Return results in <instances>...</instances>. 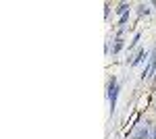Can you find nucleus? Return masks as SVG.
<instances>
[{
  "label": "nucleus",
  "instance_id": "obj_1",
  "mask_svg": "<svg viewBox=\"0 0 156 139\" xmlns=\"http://www.w3.org/2000/svg\"><path fill=\"white\" fill-rule=\"evenodd\" d=\"M152 135H154V129L150 127L148 123H140L137 127L133 129L131 139H152Z\"/></svg>",
  "mask_w": 156,
  "mask_h": 139
},
{
  "label": "nucleus",
  "instance_id": "obj_2",
  "mask_svg": "<svg viewBox=\"0 0 156 139\" xmlns=\"http://www.w3.org/2000/svg\"><path fill=\"white\" fill-rule=\"evenodd\" d=\"M108 89H110V92H108V100L115 104V100H117V89H119V85H117V81H115V79L110 81V87H108Z\"/></svg>",
  "mask_w": 156,
  "mask_h": 139
},
{
  "label": "nucleus",
  "instance_id": "obj_3",
  "mask_svg": "<svg viewBox=\"0 0 156 139\" xmlns=\"http://www.w3.org/2000/svg\"><path fill=\"white\" fill-rule=\"evenodd\" d=\"M123 46H125V40H123V37L119 35V37L115 40V46H112V56H117L121 50H123Z\"/></svg>",
  "mask_w": 156,
  "mask_h": 139
},
{
  "label": "nucleus",
  "instance_id": "obj_4",
  "mask_svg": "<svg viewBox=\"0 0 156 139\" xmlns=\"http://www.w3.org/2000/svg\"><path fill=\"white\" fill-rule=\"evenodd\" d=\"M140 15H150V4H140Z\"/></svg>",
  "mask_w": 156,
  "mask_h": 139
},
{
  "label": "nucleus",
  "instance_id": "obj_5",
  "mask_svg": "<svg viewBox=\"0 0 156 139\" xmlns=\"http://www.w3.org/2000/svg\"><path fill=\"white\" fill-rule=\"evenodd\" d=\"M127 9H129L127 4H121L119 9H117V12H119V15H125V12H127Z\"/></svg>",
  "mask_w": 156,
  "mask_h": 139
},
{
  "label": "nucleus",
  "instance_id": "obj_6",
  "mask_svg": "<svg viewBox=\"0 0 156 139\" xmlns=\"http://www.w3.org/2000/svg\"><path fill=\"white\" fill-rule=\"evenodd\" d=\"M152 139H156V129H154V135H152Z\"/></svg>",
  "mask_w": 156,
  "mask_h": 139
}]
</instances>
